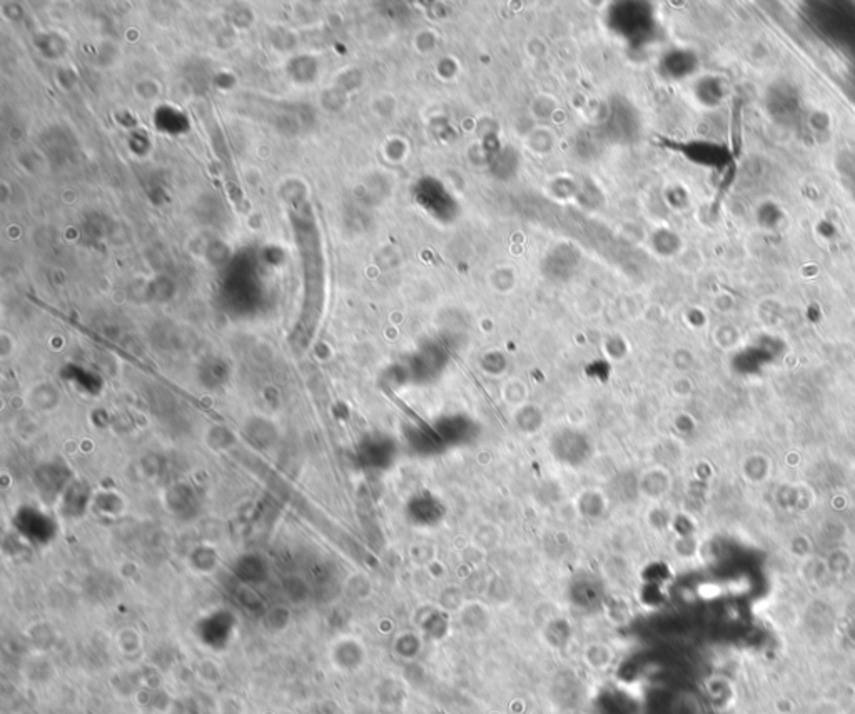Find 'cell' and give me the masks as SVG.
<instances>
[{"label": "cell", "mask_w": 855, "mask_h": 714, "mask_svg": "<svg viewBox=\"0 0 855 714\" xmlns=\"http://www.w3.org/2000/svg\"><path fill=\"white\" fill-rule=\"evenodd\" d=\"M238 706H242V701L238 698H226L222 701V714H244V708L234 709Z\"/></svg>", "instance_id": "6da1fadb"}]
</instances>
